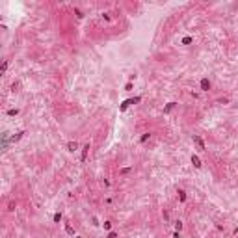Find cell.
I'll return each mask as SVG.
<instances>
[{
  "mask_svg": "<svg viewBox=\"0 0 238 238\" xmlns=\"http://www.w3.org/2000/svg\"><path fill=\"white\" fill-rule=\"evenodd\" d=\"M192 140H194V143L199 147V151H205V141H203L199 136H195V134H194V138H192Z\"/></svg>",
  "mask_w": 238,
  "mask_h": 238,
  "instance_id": "2",
  "label": "cell"
},
{
  "mask_svg": "<svg viewBox=\"0 0 238 238\" xmlns=\"http://www.w3.org/2000/svg\"><path fill=\"white\" fill-rule=\"evenodd\" d=\"M192 41H194L192 37H184V39H182V45H190V43H192Z\"/></svg>",
  "mask_w": 238,
  "mask_h": 238,
  "instance_id": "12",
  "label": "cell"
},
{
  "mask_svg": "<svg viewBox=\"0 0 238 238\" xmlns=\"http://www.w3.org/2000/svg\"><path fill=\"white\" fill-rule=\"evenodd\" d=\"M67 149L71 151V153H75V151L78 149V143H76V141H69V143H67Z\"/></svg>",
  "mask_w": 238,
  "mask_h": 238,
  "instance_id": "5",
  "label": "cell"
},
{
  "mask_svg": "<svg viewBox=\"0 0 238 238\" xmlns=\"http://www.w3.org/2000/svg\"><path fill=\"white\" fill-rule=\"evenodd\" d=\"M199 88H201V91H208V89L212 88V84H210V80H208V78H201V82H199Z\"/></svg>",
  "mask_w": 238,
  "mask_h": 238,
  "instance_id": "1",
  "label": "cell"
},
{
  "mask_svg": "<svg viewBox=\"0 0 238 238\" xmlns=\"http://www.w3.org/2000/svg\"><path fill=\"white\" fill-rule=\"evenodd\" d=\"M175 229H177V231H180V229H182V223H180V221H177V223H175Z\"/></svg>",
  "mask_w": 238,
  "mask_h": 238,
  "instance_id": "14",
  "label": "cell"
},
{
  "mask_svg": "<svg viewBox=\"0 0 238 238\" xmlns=\"http://www.w3.org/2000/svg\"><path fill=\"white\" fill-rule=\"evenodd\" d=\"M102 227H104L106 231H110V229H112V221H104V223H102Z\"/></svg>",
  "mask_w": 238,
  "mask_h": 238,
  "instance_id": "10",
  "label": "cell"
},
{
  "mask_svg": "<svg viewBox=\"0 0 238 238\" xmlns=\"http://www.w3.org/2000/svg\"><path fill=\"white\" fill-rule=\"evenodd\" d=\"M179 199H180V203L186 201V192H184V190H179Z\"/></svg>",
  "mask_w": 238,
  "mask_h": 238,
  "instance_id": "7",
  "label": "cell"
},
{
  "mask_svg": "<svg viewBox=\"0 0 238 238\" xmlns=\"http://www.w3.org/2000/svg\"><path fill=\"white\" fill-rule=\"evenodd\" d=\"M65 231H67V234H75V229L71 227L69 223H65Z\"/></svg>",
  "mask_w": 238,
  "mask_h": 238,
  "instance_id": "9",
  "label": "cell"
},
{
  "mask_svg": "<svg viewBox=\"0 0 238 238\" xmlns=\"http://www.w3.org/2000/svg\"><path fill=\"white\" fill-rule=\"evenodd\" d=\"M22 134H24V132H19L17 136H13V138H11V141H13V143H15V141H19V140H21V136H22Z\"/></svg>",
  "mask_w": 238,
  "mask_h": 238,
  "instance_id": "11",
  "label": "cell"
},
{
  "mask_svg": "<svg viewBox=\"0 0 238 238\" xmlns=\"http://www.w3.org/2000/svg\"><path fill=\"white\" fill-rule=\"evenodd\" d=\"M175 108V102H168V106H166V110H164V114H169L171 110Z\"/></svg>",
  "mask_w": 238,
  "mask_h": 238,
  "instance_id": "6",
  "label": "cell"
},
{
  "mask_svg": "<svg viewBox=\"0 0 238 238\" xmlns=\"http://www.w3.org/2000/svg\"><path fill=\"white\" fill-rule=\"evenodd\" d=\"M54 221H56V223H58V221H61V214L58 212V214H54V218H52Z\"/></svg>",
  "mask_w": 238,
  "mask_h": 238,
  "instance_id": "13",
  "label": "cell"
},
{
  "mask_svg": "<svg viewBox=\"0 0 238 238\" xmlns=\"http://www.w3.org/2000/svg\"><path fill=\"white\" fill-rule=\"evenodd\" d=\"M192 164L195 166L197 169H199L201 166H203V164H201V160H199V156H197V154H192Z\"/></svg>",
  "mask_w": 238,
  "mask_h": 238,
  "instance_id": "3",
  "label": "cell"
},
{
  "mask_svg": "<svg viewBox=\"0 0 238 238\" xmlns=\"http://www.w3.org/2000/svg\"><path fill=\"white\" fill-rule=\"evenodd\" d=\"M129 171H130V168H125V169H121V175H126Z\"/></svg>",
  "mask_w": 238,
  "mask_h": 238,
  "instance_id": "15",
  "label": "cell"
},
{
  "mask_svg": "<svg viewBox=\"0 0 238 238\" xmlns=\"http://www.w3.org/2000/svg\"><path fill=\"white\" fill-rule=\"evenodd\" d=\"M149 138H151V134H149V132H145V134H143V136H141V138H140V141H141V143H145V141H147Z\"/></svg>",
  "mask_w": 238,
  "mask_h": 238,
  "instance_id": "8",
  "label": "cell"
},
{
  "mask_svg": "<svg viewBox=\"0 0 238 238\" xmlns=\"http://www.w3.org/2000/svg\"><path fill=\"white\" fill-rule=\"evenodd\" d=\"M88 153H89V143L82 147V162H86V158H88Z\"/></svg>",
  "mask_w": 238,
  "mask_h": 238,
  "instance_id": "4",
  "label": "cell"
}]
</instances>
